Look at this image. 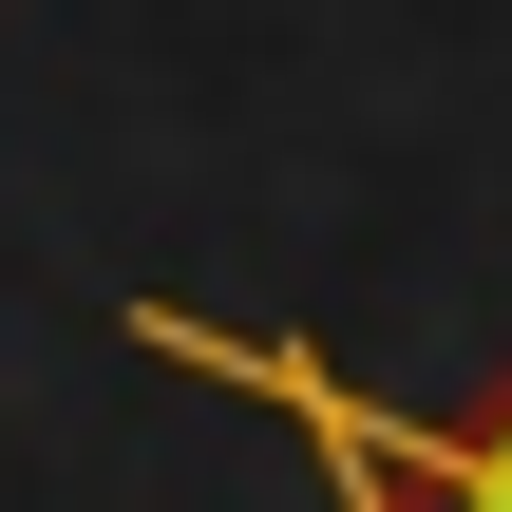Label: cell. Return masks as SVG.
I'll list each match as a JSON object with an SVG mask.
<instances>
[{"label":"cell","instance_id":"6da1fadb","mask_svg":"<svg viewBox=\"0 0 512 512\" xmlns=\"http://www.w3.org/2000/svg\"><path fill=\"white\" fill-rule=\"evenodd\" d=\"M133 342L152 361H190V380H247L304 456H323V494L342 512H512V361L475 418H399V399H361L323 342H285V323H190V304H133Z\"/></svg>","mask_w":512,"mask_h":512}]
</instances>
